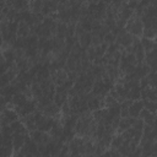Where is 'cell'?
Returning <instances> with one entry per match:
<instances>
[{"label":"cell","mask_w":157,"mask_h":157,"mask_svg":"<svg viewBox=\"0 0 157 157\" xmlns=\"http://www.w3.org/2000/svg\"><path fill=\"white\" fill-rule=\"evenodd\" d=\"M125 31L129 32L131 36L134 37H142V31H144V25L140 20V17H137L135 13H132V16L125 22V26H124Z\"/></svg>","instance_id":"6da1fadb"},{"label":"cell","mask_w":157,"mask_h":157,"mask_svg":"<svg viewBox=\"0 0 157 157\" xmlns=\"http://www.w3.org/2000/svg\"><path fill=\"white\" fill-rule=\"evenodd\" d=\"M110 88L112 87H109L108 85H105L102 78H94L93 85H92L90 92L92 94H94V96H103L104 97L105 94H108V92H109Z\"/></svg>","instance_id":"7a4b0ae2"},{"label":"cell","mask_w":157,"mask_h":157,"mask_svg":"<svg viewBox=\"0 0 157 157\" xmlns=\"http://www.w3.org/2000/svg\"><path fill=\"white\" fill-rule=\"evenodd\" d=\"M132 40H134V36H131L129 32H126L125 28H121L115 37V43H118L123 48L129 47L132 43Z\"/></svg>","instance_id":"3957f363"},{"label":"cell","mask_w":157,"mask_h":157,"mask_svg":"<svg viewBox=\"0 0 157 157\" xmlns=\"http://www.w3.org/2000/svg\"><path fill=\"white\" fill-rule=\"evenodd\" d=\"M55 119L54 118H50V117H47V115H42L37 121H36V126L38 130H42V131H45L48 132L50 130V128L53 126Z\"/></svg>","instance_id":"277c9868"},{"label":"cell","mask_w":157,"mask_h":157,"mask_svg":"<svg viewBox=\"0 0 157 157\" xmlns=\"http://www.w3.org/2000/svg\"><path fill=\"white\" fill-rule=\"evenodd\" d=\"M29 137H31L36 144H44V145L50 140L49 132H45V131L38 130V129L29 131Z\"/></svg>","instance_id":"5b68a950"},{"label":"cell","mask_w":157,"mask_h":157,"mask_svg":"<svg viewBox=\"0 0 157 157\" xmlns=\"http://www.w3.org/2000/svg\"><path fill=\"white\" fill-rule=\"evenodd\" d=\"M29 135V132L27 134H21V132H13L12 134V147H13V153L12 155H16L20 148L23 146L27 136Z\"/></svg>","instance_id":"8992f818"},{"label":"cell","mask_w":157,"mask_h":157,"mask_svg":"<svg viewBox=\"0 0 157 157\" xmlns=\"http://www.w3.org/2000/svg\"><path fill=\"white\" fill-rule=\"evenodd\" d=\"M58 11V4L54 2L53 0H43V6L40 10V13L43 16H49L53 12Z\"/></svg>","instance_id":"52a82bcc"},{"label":"cell","mask_w":157,"mask_h":157,"mask_svg":"<svg viewBox=\"0 0 157 157\" xmlns=\"http://www.w3.org/2000/svg\"><path fill=\"white\" fill-rule=\"evenodd\" d=\"M144 108V102L142 99H137V101H132L131 104L129 105L128 110H129V117H134V118H137L140 112Z\"/></svg>","instance_id":"ba28073f"},{"label":"cell","mask_w":157,"mask_h":157,"mask_svg":"<svg viewBox=\"0 0 157 157\" xmlns=\"http://www.w3.org/2000/svg\"><path fill=\"white\" fill-rule=\"evenodd\" d=\"M150 66L146 64V63H140V64H136L135 65V70H134V72L136 74V76H137V78L140 80L141 77H145V76H147V74L150 72Z\"/></svg>","instance_id":"9c48e42d"},{"label":"cell","mask_w":157,"mask_h":157,"mask_svg":"<svg viewBox=\"0 0 157 157\" xmlns=\"http://www.w3.org/2000/svg\"><path fill=\"white\" fill-rule=\"evenodd\" d=\"M139 118H141V119L144 120V123H145V124L155 125V118H156V114H155V113L148 112V110H147V109H145V108H142V110L140 112Z\"/></svg>","instance_id":"30bf717a"},{"label":"cell","mask_w":157,"mask_h":157,"mask_svg":"<svg viewBox=\"0 0 157 157\" xmlns=\"http://www.w3.org/2000/svg\"><path fill=\"white\" fill-rule=\"evenodd\" d=\"M91 40H92V33L91 32H83L81 36L77 37V42L83 49H87L91 45Z\"/></svg>","instance_id":"8fae6325"},{"label":"cell","mask_w":157,"mask_h":157,"mask_svg":"<svg viewBox=\"0 0 157 157\" xmlns=\"http://www.w3.org/2000/svg\"><path fill=\"white\" fill-rule=\"evenodd\" d=\"M144 63H146L151 70H156V48L145 53V60Z\"/></svg>","instance_id":"7c38bea8"},{"label":"cell","mask_w":157,"mask_h":157,"mask_svg":"<svg viewBox=\"0 0 157 157\" xmlns=\"http://www.w3.org/2000/svg\"><path fill=\"white\" fill-rule=\"evenodd\" d=\"M29 34H31V27L25 21L18 22V26H17V37L26 38Z\"/></svg>","instance_id":"4fadbf2b"},{"label":"cell","mask_w":157,"mask_h":157,"mask_svg":"<svg viewBox=\"0 0 157 157\" xmlns=\"http://www.w3.org/2000/svg\"><path fill=\"white\" fill-rule=\"evenodd\" d=\"M140 43L142 45V49L145 53L152 50L156 48V43H155V39H150V38H146V37H140Z\"/></svg>","instance_id":"5bb4252c"},{"label":"cell","mask_w":157,"mask_h":157,"mask_svg":"<svg viewBox=\"0 0 157 157\" xmlns=\"http://www.w3.org/2000/svg\"><path fill=\"white\" fill-rule=\"evenodd\" d=\"M27 99H28V98H27V96H26L25 93H22V92H16V93L12 96L11 102H12L13 107H18V105H22Z\"/></svg>","instance_id":"9a60e30c"},{"label":"cell","mask_w":157,"mask_h":157,"mask_svg":"<svg viewBox=\"0 0 157 157\" xmlns=\"http://www.w3.org/2000/svg\"><path fill=\"white\" fill-rule=\"evenodd\" d=\"M29 88H31V92H32V97L36 98V99L43 94L42 88H40V85H39V82H37V81H33V82L31 83Z\"/></svg>","instance_id":"2e32d148"},{"label":"cell","mask_w":157,"mask_h":157,"mask_svg":"<svg viewBox=\"0 0 157 157\" xmlns=\"http://www.w3.org/2000/svg\"><path fill=\"white\" fill-rule=\"evenodd\" d=\"M123 141H124V139H123V136H121L120 134H114V135L112 136V140H110V145H109V147L118 150V148L121 146Z\"/></svg>","instance_id":"e0dca14e"},{"label":"cell","mask_w":157,"mask_h":157,"mask_svg":"<svg viewBox=\"0 0 157 157\" xmlns=\"http://www.w3.org/2000/svg\"><path fill=\"white\" fill-rule=\"evenodd\" d=\"M142 37L155 39L156 38V27H144L142 31Z\"/></svg>","instance_id":"ac0fdd59"},{"label":"cell","mask_w":157,"mask_h":157,"mask_svg":"<svg viewBox=\"0 0 157 157\" xmlns=\"http://www.w3.org/2000/svg\"><path fill=\"white\" fill-rule=\"evenodd\" d=\"M128 99H130V101H137V99H140V87L130 88L129 90V93H128Z\"/></svg>","instance_id":"d6986e66"},{"label":"cell","mask_w":157,"mask_h":157,"mask_svg":"<svg viewBox=\"0 0 157 157\" xmlns=\"http://www.w3.org/2000/svg\"><path fill=\"white\" fill-rule=\"evenodd\" d=\"M12 153H13V147H12V146L0 145V157H4V156H11Z\"/></svg>","instance_id":"ffe728a7"},{"label":"cell","mask_w":157,"mask_h":157,"mask_svg":"<svg viewBox=\"0 0 157 157\" xmlns=\"http://www.w3.org/2000/svg\"><path fill=\"white\" fill-rule=\"evenodd\" d=\"M142 102H144V108H145V109H147L148 112L156 114V102H153V101H147V99H144Z\"/></svg>","instance_id":"44dd1931"},{"label":"cell","mask_w":157,"mask_h":157,"mask_svg":"<svg viewBox=\"0 0 157 157\" xmlns=\"http://www.w3.org/2000/svg\"><path fill=\"white\" fill-rule=\"evenodd\" d=\"M103 42H105L107 44L114 43V42H115V36L109 31V32H107V33L104 34V37H103Z\"/></svg>","instance_id":"7402d4cb"},{"label":"cell","mask_w":157,"mask_h":157,"mask_svg":"<svg viewBox=\"0 0 157 157\" xmlns=\"http://www.w3.org/2000/svg\"><path fill=\"white\" fill-rule=\"evenodd\" d=\"M134 54H135L136 64L144 63V60H145V52H144V49H141V50H137V52H135Z\"/></svg>","instance_id":"603a6c76"},{"label":"cell","mask_w":157,"mask_h":157,"mask_svg":"<svg viewBox=\"0 0 157 157\" xmlns=\"http://www.w3.org/2000/svg\"><path fill=\"white\" fill-rule=\"evenodd\" d=\"M2 43H4V39H2V37H1V34H0V47H1Z\"/></svg>","instance_id":"cb8c5ba5"},{"label":"cell","mask_w":157,"mask_h":157,"mask_svg":"<svg viewBox=\"0 0 157 157\" xmlns=\"http://www.w3.org/2000/svg\"><path fill=\"white\" fill-rule=\"evenodd\" d=\"M2 58V50H1V48H0V59Z\"/></svg>","instance_id":"d4e9b609"},{"label":"cell","mask_w":157,"mask_h":157,"mask_svg":"<svg viewBox=\"0 0 157 157\" xmlns=\"http://www.w3.org/2000/svg\"><path fill=\"white\" fill-rule=\"evenodd\" d=\"M123 1H128V0H123Z\"/></svg>","instance_id":"484cf974"}]
</instances>
